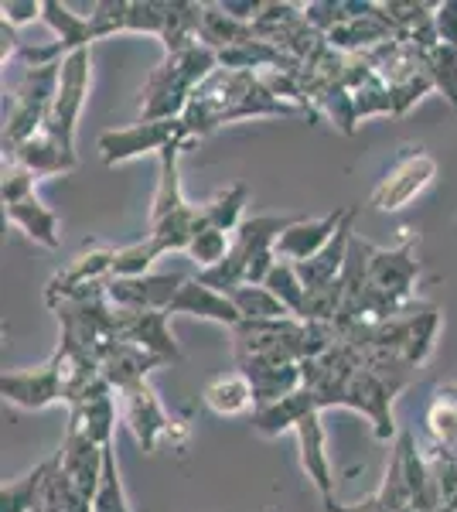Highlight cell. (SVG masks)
Returning a JSON list of instances; mask_svg holds the SVG:
<instances>
[{
	"label": "cell",
	"instance_id": "23",
	"mask_svg": "<svg viewBox=\"0 0 457 512\" xmlns=\"http://www.w3.org/2000/svg\"><path fill=\"white\" fill-rule=\"evenodd\" d=\"M181 147H185V140L181 144H171L168 151L157 154V161H161V171H157V192H154V209H151V226L157 222H164L174 212H181L188 205L185 192H181Z\"/></svg>",
	"mask_w": 457,
	"mask_h": 512
},
{
	"label": "cell",
	"instance_id": "17",
	"mask_svg": "<svg viewBox=\"0 0 457 512\" xmlns=\"http://www.w3.org/2000/svg\"><path fill=\"white\" fill-rule=\"evenodd\" d=\"M157 366H164L157 355L144 352L134 342H120V338H113L103 349V355H99V373H103V379L116 393L130 390L137 383H147V373Z\"/></svg>",
	"mask_w": 457,
	"mask_h": 512
},
{
	"label": "cell",
	"instance_id": "42",
	"mask_svg": "<svg viewBox=\"0 0 457 512\" xmlns=\"http://www.w3.org/2000/svg\"><path fill=\"white\" fill-rule=\"evenodd\" d=\"M219 7L229 14V18H236V21H246V24H253L256 21V14H260V0H219Z\"/></svg>",
	"mask_w": 457,
	"mask_h": 512
},
{
	"label": "cell",
	"instance_id": "1",
	"mask_svg": "<svg viewBox=\"0 0 457 512\" xmlns=\"http://www.w3.org/2000/svg\"><path fill=\"white\" fill-rule=\"evenodd\" d=\"M365 274L372 294L389 311L413 308V284L420 277V239L413 236V229H406L396 246L365 243Z\"/></svg>",
	"mask_w": 457,
	"mask_h": 512
},
{
	"label": "cell",
	"instance_id": "18",
	"mask_svg": "<svg viewBox=\"0 0 457 512\" xmlns=\"http://www.w3.org/2000/svg\"><path fill=\"white\" fill-rule=\"evenodd\" d=\"M307 414H324V407H321L318 393L301 386V390L284 396V400L253 410V431L260 437H280V434L294 431Z\"/></svg>",
	"mask_w": 457,
	"mask_h": 512
},
{
	"label": "cell",
	"instance_id": "15",
	"mask_svg": "<svg viewBox=\"0 0 457 512\" xmlns=\"http://www.w3.org/2000/svg\"><path fill=\"white\" fill-rule=\"evenodd\" d=\"M164 315H191V318H202V321H215V325H226V328H239L243 325V315H239L236 301L229 294L215 291V287L202 284L198 277H188L185 287L178 291V297L168 304Z\"/></svg>",
	"mask_w": 457,
	"mask_h": 512
},
{
	"label": "cell",
	"instance_id": "32",
	"mask_svg": "<svg viewBox=\"0 0 457 512\" xmlns=\"http://www.w3.org/2000/svg\"><path fill=\"white\" fill-rule=\"evenodd\" d=\"M263 287H270L273 297H277V301L284 304V308H287L294 318H301V315H304L307 287H304V280H301V274H297L294 263H287V260H277V263H273V270H270V277H267V284H263Z\"/></svg>",
	"mask_w": 457,
	"mask_h": 512
},
{
	"label": "cell",
	"instance_id": "16",
	"mask_svg": "<svg viewBox=\"0 0 457 512\" xmlns=\"http://www.w3.org/2000/svg\"><path fill=\"white\" fill-rule=\"evenodd\" d=\"M355 216H359V209L352 205L345 222H342V229L335 233V239H331V243L324 246L318 256H311L307 263H294L307 291H318V287L338 284V280L345 277L348 253H352V239H355Z\"/></svg>",
	"mask_w": 457,
	"mask_h": 512
},
{
	"label": "cell",
	"instance_id": "24",
	"mask_svg": "<svg viewBox=\"0 0 457 512\" xmlns=\"http://www.w3.org/2000/svg\"><path fill=\"white\" fill-rule=\"evenodd\" d=\"M4 209H7V222L24 229L38 246L58 250V243H62V239H58V216L38 195L24 198V202H14V205H4Z\"/></svg>",
	"mask_w": 457,
	"mask_h": 512
},
{
	"label": "cell",
	"instance_id": "34",
	"mask_svg": "<svg viewBox=\"0 0 457 512\" xmlns=\"http://www.w3.org/2000/svg\"><path fill=\"white\" fill-rule=\"evenodd\" d=\"M161 256H164L161 246H157L151 236L137 239V243H130V246H120L113 260V277H147Z\"/></svg>",
	"mask_w": 457,
	"mask_h": 512
},
{
	"label": "cell",
	"instance_id": "8",
	"mask_svg": "<svg viewBox=\"0 0 457 512\" xmlns=\"http://www.w3.org/2000/svg\"><path fill=\"white\" fill-rule=\"evenodd\" d=\"M188 277L181 274H147V277H110L106 301L116 311H168Z\"/></svg>",
	"mask_w": 457,
	"mask_h": 512
},
{
	"label": "cell",
	"instance_id": "36",
	"mask_svg": "<svg viewBox=\"0 0 457 512\" xmlns=\"http://www.w3.org/2000/svg\"><path fill=\"white\" fill-rule=\"evenodd\" d=\"M229 250H232V236L222 233V229H209V226H205L202 233H198L188 243L185 253L198 263V270H212V267H219V263L226 260Z\"/></svg>",
	"mask_w": 457,
	"mask_h": 512
},
{
	"label": "cell",
	"instance_id": "31",
	"mask_svg": "<svg viewBox=\"0 0 457 512\" xmlns=\"http://www.w3.org/2000/svg\"><path fill=\"white\" fill-rule=\"evenodd\" d=\"M311 106H314V113H324L331 123H335L338 130H342L345 137H352L355 134V123H359V113H355V99L352 93L342 86V82H335V86H324L318 89V93L311 96Z\"/></svg>",
	"mask_w": 457,
	"mask_h": 512
},
{
	"label": "cell",
	"instance_id": "20",
	"mask_svg": "<svg viewBox=\"0 0 457 512\" xmlns=\"http://www.w3.org/2000/svg\"><path fill=\"white\" fill-rule=\"evenodd\" d=\"M14 164H21V168H28L35 178H52V175H69V171H76V151H69V147L62 144V140H55L48 130H41L31 140H24L18 151L11 154Z\"/></svg>",
	"mask_w": 457,
	"mask_h": 512
},
{
	"label": "cell",
	"instance_id": "3",
	"mask_svg": "<svg viewBox=\"0 0 457 512\" xmlns=\"http://www.w3.org/2000/svg\"><path fill=\"white\" fill-rule=\"evenodd\" d=\"M185 137V123L181 120H144L140 117L130 127H116L99 134L96 147L103 154L106 164H123L144 158V154H161L168 151L171 144H181Z\"/></svg>",
	"mask_w": 457,
	"mask_h": 512
},
{
	"label": "cell",
	"instance_id": "39",
	"mask_svg": "<svg viewBox=\"0 0 457 512\" xmlns=\"http://www.w3.org/2000/svg\"><path fill=\"white\" fill-rule=\"evenodd\" d=\"M35 185L38 178L31 175L28 168H21V164H7L4 168V188H0V195H4V205H14V202H24V198L35 195Z\"/></svg>",
	"mask_w": 457,
	"mask_h": 512
},
{
	"label": "cell",
	"instance_id": "12",
	"mask_svg": "<svg viewBox=\"0 0 457 512\" xmlns=\"http://www.w3.org/2000/svg\"><path fill=\"white\" fill-rule=\"evenodd\" d=\"M116 338L140 345V349L157 355L161 362L181 359V349L174 342L164 311H116Z\"/></svg>",
	"mask_w": 457,
	"mask_h": 512
},
{
	"label": "cell",
	"instance_id": "40",
	"mask_svg": "<svg viewBox=\"0 0 457 512\" xmlns=\"http://www.w3.org/2000/svg\"><path fill=\"white\" fill-rule=\"evenodd\" d=\"M0 14H4V24L21 28V24H31L35 18H41V0H4Z\"/></svg>",
	"mask_w": 457,
	"mask_h": 512
},
{
	"label": "cell",
	"instance_id": "13",
	"mask_svg": "<svg viewBox=\"0 0 457 512\" xmlns=\"http://www.w3.org/2000/svg\"><path fill=\"white\" fill-rule=\"evenodd\" d=\"M113 393H116L113 386L99 376L86 393L69 403V424L79 427L86 437H93L99 448H110L113 444V427H116V396Z\"/></svg>",
	"mask_w": 457,
	"mask_h": 512
},
{
	"label": "cell",
	"instance_id": "37",
	"mask_svg": "<svg viewBox=\"0 0 457 512\" xmlns=\"http://www.w3.org/2000/svg\"><path fill=\"white\" fill-rule=\"evenodd\" d=\"M127 21H130V0H99V4H93V14H89L96 41L110 38L116 31H127Z\"/></svg>",
	"mask_w": 457,
	"mask_h": 512
},
{
	"label": "cell",
	"instance_id": "26",
	"mask_svg": "<svg viewBox=\"0 0 457 512\" xmlns=\"http://www.w3.org/2000/svg\"><path fill=\"white\" fill-rule=\"evenodd\" d=\"M41 21L55 31V38H58V45L65 48V55L79 52V48H93V41H96L93 24H89V18L72 14V7L58 4V0H41Z\"/></svg>",
	"mask_w": 457,
	"mask_h": 512
},
{
	"label": "cell",
	"instance_id": "5",
	"mask_svg": "<svg viewBox=\"0 0 457 512\" xmlns=\"http://www.w3.org/2000/svg\"><path fill=\"white\" fill-rule=\"evenodd\" d=\"M0 393L24 410H45L55 403H65V355L62 349L52 352V359L35 369H7L0 376Z\"/></svg>",
	"mask_w": 457,
	"mask_h": 512
},
{
	"label": "cell",
	"instance_id": "30",
	"mask_svg": "<svg viewBox=\"0 0 457 512\" xmlns=\"http://www.w3.org/2000/svg\"><path fill=\"white\" fill-rule=\"evenodd\" d=\"M229 297L236 301L243 321H284V318H294L284 304L273 297L270 287H263V284H243V287H236Z\"/></svg>",
	"mask_w": 457,
	"mask_h": 512
},
{
	"label": "cell",
	"instance_id": "33",
	"mask_svg": "<svg viewBox=\"0 0 457 512\" xmlns=\"http://www.w3.org/2000/svg\"><path fill=\"white\" fill-rule=\"evenodd\" d=\"M93 512H134L127 502V489H123V482H120L113 444L103 454V478H99V489L93 495Z\"/></svg>",
	"mask_w": 457,
	"mask_h": 512
},
{
	"label": "cell",
	"instance_id": "27",
	"mask_svg": "<svg viewBox=\"0 0 457 512\" xmlns=\"http://www.w3.org/2000/svg\"><path fill=\"white\" fill-rule=\"evenodd\" d=\"M427 424L437 448L457 461V383H440L427 410Z\"/></svg>",
	"mask_w": 457,
	"mask_h": 512
},
{
	"label": "cell",
	"instance_id": "22",
	"mask_svg": "<svg viewBox=\"0 0 457 512\" xmlns=\"http://www.w3.org/2000/svg\"><path fill=\"white\" fill-rule=\"evenodd\" d=\"M202 400L212 414L219 417H239L246 410H256V393H253V383L246 379V373H222L209 379V386L202 390Z\"/></svg>",
	"mask_w": 457,
	"mask_h": 512
},
{
	"label": "cell",
	"instance_id": "28",
	"mask_svg": "<svg viewBox=\"0 0 457 512\" xmlns=\"http://www.w3.org/2000/svg\"><path fill=\"white\" fill-rule=\"evenodd\" d=\"M256 38L253 24L246 21H236L222 11L219 4H205V14H202V45H209L212 52H226L232 45H243V41Z\"/></svg>",
	"mask_w": 457,
	"mask_h": 512
},
{
	"label": "cell",
	"instance_id": "35",
	"mask_svg": "<svg viewBox=\"0 0 457 512\" xmlns=\"http://www.w3.org/2000/svg\"><path fill=\"white\" fill-rule=\"evenodd\" d=\"M423 59H427V72H430L434 89H440V93L447 96V103H451L457 113V48L440 41V45L430 48Z\"/></svg>",
	"mask_w": 457,
	"mask_h": 512
},
{
	"label": "cell",
	"instance_id": "11",
	"mask_svg": "<svg viewBox=\"0 0 457 512\" xmlns=\"http://www.w3.org/2000/svg\"><path fill=\"white\" fill-rule=\"evenodd\" d=\"M120 400H123V420H127L130 434L137 437V444L144 451H154L157 444L171 434V420L164 414L154 386L137 383V386H130V390H123Z\"/></svg>",
	"mask_w": 457,
	"mask_h": 512
},
{
	"label": "cell",
	"instance_id": "25",
	"mask_svg": "<svg viewBox=\"0 0 457 512\" xmlns=\"http://www.w3.org/2000/svg\"><path fill=\"white\" fill-rule=\"evenodd\" d=\"M246 202H249V188L243 181L222 188L219 195L209 198V202H198V216H202V226L209 229H222V233L236 236V229L246 222Z\"/></svg>",
	"mask_w": 457,
	"mask_h": 512
},
{
	"label": "cell",
	"instance_id": "43",
	"mask_svg": "<svg viewBox=\"0 0 457 512\" xmlns=\"http://www.w3.org/2000/svg\"><path fill=\"white\" fill-rule=\"evenodd\" d=\"M440 512H457V509H440Z\"/></svg>",
	"mask_w": 457,
	"mask_h": 512
},
{
	"label": "cell",
	"instance_id": "41",
	"mask_svg": "<svg viewBox=\"0 0 457 512\" xmlns=\"http://www.w3.org/2000/svg\"><path fill=\"white\" fill-rule=\"evenodd\" d=\"M434 28H437V38L444 41V45L457 48V0H440L437 14H434Z\"/></svg>",
	"mask_w": 457,
	"mask_h": 512
},
{
	"label": "cell",
	"instance_id": "4",
	"mask_svg": "<svg viewBox=\"0 0 457 512\" xmlns=\"http://www.w3.org/2000/svg\"><path fill=\"white\" fill-rule=\"evenodd\" d=\"M437 178V161L423 147H406V154L372 188L369 205L379 212H400L417 195L427 192V185Z\"/></svg>",
	"mask_w": 457,
	"mask_h": 512
},
{
	"label": "cell",
	"instance_id": "7",
	"mask_svg": "<svg viewBox=\"0 0 457 512\" xmlns=\"http://www.w3.org/2000/svg\"><path fill=\"white\" fill-rule=\"evenodd\" d=\"M393 400H396V390L382 376L372 373L365 362L352 373V379L345 383V393H342V407L355 410V414H362V417H369L372 434H376L379 441H389V437L396 434Z\"/></svg>",
	"mask_w": 457,
	"mask_h": 512
},
{
	"label": "cell",
	"instance_id": "19",
	"mask_svg": "<svg viewBox=\"0 0 457 512\" xmlns=\"http://www.w3.org/2000/svg\"><path fill=\"white\" fill-rule=\"evenodd\" d=\"M236 369L246 373V379L253 383L256 410L270 407V403L284 400V396L297 393L304 386L301 362H243V366H236Z\"/></svg>",
	"mask_w": 457,
	"mask_h": 512
},
{
	"label": "cell",
	"instance_id": "14",
	"mask_svg": "<svg viewBox=\"0 0 457 512\" xmlns=\"http://www.w3.org/2000/svg\"><path fill=\"white\" fill-rule=\"evenodd\" d=\"M297 434V448H301V468L307 475V482L318 489L324 499V509L335 506V475H331V461H328V434H324L321 414H307L301 424L294 427Z\"/></svg>",
	"mask_w": 457,
	"mask_h": 512
},
{
	"label": "cell",
	"instance_id": "2",
	"mask_svg": "<svg viewBox=\"0 0 457 512\" xmlns=\"http://www.w3.org/2000/svg\"><path fill=\"white\" fill-rule=\"evenodd\" d=\"M89 82H93V52H89V48H79V52L65 55L62 72H58L55 103H52V113H48L45 130L55 140H62L69 151H76V123H79L82 106H86Z\"/></svg>",
	"mask_w": 457,
	"mask_h": 512
},
{
	"label": "cell",
	"instance_id": "21",
	"mask_svg": "<svg viewBox=\"0 0 457 512\" xmlns=\"http://www.w3.org/2000/svg\"><path fill=\"white\" fill-rule=\"evenodd\" d=\"M202 14L205 4H195V0H171V4H164V52L174 55L202 45Z\"/></svg>",
	"mask_w": 457,
	"mask_h": 512
},
{
	"label": "cell",
	"instance_id": "10",
	"mask_svg": "<svg viewBox=\"0 0 457 512\" xmlns=\"http://www.w3.org/2000/svg\"><path fill=\"white\" fill-rule=\"evenodd\" d=\"M103 454L106 448H99L93 437H86L79 427L69 424L65 444H62V451H58V465H62V475L72 482V489H76L89 506H93L99 478H103Z\"/></svg>",
	"mask_w": 457,
	"mask_h": 512
},
{
	"label": "cell",
	"instance_id": "9",
	"mask_svg": "<svg viewBox=\"0 0 457 512\" xmlns=\"http://www.w3.org/2000/svg\"><path fill=\"white\" fill-rule=\"evenodd\" d=\"M348 209H352V205H342V209L328 212V216H321V219H294L277 239V260L307 263L311 256H318L324 246L335 239L338 229H342Z\"/></svg>",
	"mask_w": 457,
	"mask_h": 512
},
{
	"label": "cell",
	"instance_id": "6",
	"mask_svg": "<svg viewBox=\"0 0 457 512\" xmlns=\"http://www.w3.org/2000/svg\"><path fill=\"white\" fill-rule=\"evenodd\" d=\"M113 260H116L113 246H103V243L86 246L76 260H69L52 280H48V287H45L48 308H55V304H62V301H72V297L106 284V280L113 277Z\"/></svg>",
	"mask_w": 457,
	"mask_h": 512
},
{
	"label": "cell",
	"instance_id": "29",
	"mask_svg": "<svg viewBox=\"0 0 457 512\" xmlns=\"http://www.w3.org/2000/svg\"><path fill=\"white\" fill-rule=\"evenodd\" d=\"M52 468H55V458H48V461H41L35 472L14 478V482H4V489H0V512H35Z\"/></svg>",
	"mask_w": 457,
	"mask_h": 512
},
{
	"label": "cell",
	"instance_id": "38",
	"mask_svg": "<svg viewBox=\"0 0 457 512\" xmlns=\"http://www.w3.org/2000/svg\"><path fill=\"white\" fill-rule=\"evenodd\" d=\"M127 31L134 35H164V4L161 0H130V21Z\"/></svg>",
	"mask_w": 457,
	"mask_h": 512
}]
</instances>
